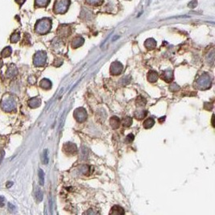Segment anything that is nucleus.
Listing matches in <instances>:
<instances>
[{"mask_svg":"<svg viewBox=\"0 0 215 215\" xmlns=\"http://www.w3.org/2000/svg\"><path fill=\"white\" fill-rule=\"evenodd\" d=\"M18 73V69L16 68V66L15 64H10L9 67L7 68V73H6V76L7 78H12L16 77Z\"/></svg>","mask_w":215,"mask_h":215,"instance_id":"obj_8","label":"nucleus"},{"mask_svg":"<svg viewBox=\"0 0 215 215\" xmlns=\"http://www.w3.org/2000/svg\"><path fill=\"white\" fill-rule=\"evenodd\" d=\"M25 1L26 0H16V2L19 5V7H21V6L23 4V3L25 2Z\"/></svg>","mask_w":215,"mask_h":215,"instance_id":"obj_35","label":"nucleus"},{"mask_svg":"<svg viewBox=\"0 0 215 215\" xmlns=\"http://www.w3.org/2000/svg\"><path fill=\"white\" fill-rule=\"evenodd\" d=\"M133 140H134V135L133 134H129L126 138V142L130 144L131 142H133Z\"/></svg>","mask_w":215,"mask_h":215,"instance_id":"obj_29","label":"nucleus"},{"mask_svg":"<svg viewBox=\"0 0 215 215\" xmlns=\"http://www.w3.org/2000/svg\"><path fill=\"white\" fill-rule=\"evenodd\" d=\"M197 84L201 89H208L209 87L211 85V81L210 76H208L207 74L202 75L201 78L197 80Z\"/></svg>","mask_w":215,"mask_h":215,"instance_id":"obj_5","label":"nucleus"},{"mask_svg":"<svg viewBox=\"0 0 215 215\" xmlns=\"http://www.w3.org/2000/svg\"><path fill=\"white\" fill-rule=\"evenodd\" d=\"M46 60H47V54L45 52L39 51L35 54L34 58H33V64L35 66L42 67L45 64Z\"/></svg>","mask_w":215,"mask_h":215,"instance_id":"obj_4","label":"nucleus"},{"mask_svg":"<svg viewBox=\"0 0 215 215\" xmlns=\"http://www.w3.org/2000/svg\"><path fill=\"white\" fill-rule=\"evenodd\" d=\"M123 64L119 61H115L113 62L111 64V66H110V73L113 75H118V74H120L121 72L123 71Z\"/></svg>","mask_w":215,"mask_h":215,"instance_id":"obj_7","label":"nucleus"},{"mask_svg":"<svg viewBox=\"0 0 215 215\" xmlns=\"http://www.w3.org/2000/svg\"><path fill=\"white\" fill-rule=\"evenodd\" d=\"M2 65H3V61H2V59H0V69L2 68Z\"/></svg>","mask_w":215,"mask_h":215,"instance_id":"obj_36","label":"nucleus"},{"mask_svg":"<svg viewBox=\"0 0 215 215\" xmlns=\"http://www.w3.org/2000/svg\"><path fill=\"white\" fill-rule=\"evenodd\" d=\"M20 39V34L19 32H15L11 36V42L12 43H17Z\"/></svg>","mask_w":215,"mask_h":215,"instance_id":"obj_24","label":"nucleus"},{"mask_svg":"<svg viewBox=\"0 0 215 215\" xmlns=\"http://www.w3.org/2000/svg\"><path fill=\"white\" fill-rule=\"evenodd\" d=\"M58 32H59L60 35L61 36H67L70 34V28H69V26L67 25H61L58 28Z\"/></svg>","mask_w":215,"mask_h":215,"instance_id":"obj_12","label":"nucleus"},{"mask_svg":"<svg viewBox=\"0 0 215 215\" xmlns=\"http://www.w3.org/2000/svg\"><path fill=\"white\" fill-rule=\"evenodd\" d=\"M8 183H9V184H8V185H7V188H10V187H11V186H12V185H13V183H12V182H8Z\"/></svg>","mask_w":215,"mask_h":215,"instance_id":"obj_37","label":"nucleus"},{"mask_svg":"<svg viewBox=\"0 0 215 215\" xmlns=\"http://www.w3.org/2000/svg\"><path fill=\"white\" fill-rule=\"evenodd\" d=\"M39 178H40V184L43 186V182H44V173H43V170L40 169L39 171Z\"/></svg>","mask_w":215,"mask_h":215,"instance_id":"obj_26","label":"nucleus"},{"mask_svg":"<svg viewBox=\"0 0 215 215\" xmlns=\"http://www.w3.org/2000/svg\"><path fill=\"white\" fill-rule=\"evenodd\" d=\"M84 41H85V40H84L82 37H76V38L73 39V41H72V47H73V48H79L80 46H81L83 43H84Z\"/></svg>","mask_w":215,"mask_h":215,"instance_id":"obj_10","label":"nucleus"},{"mask_svg":"<svg viewBox=\"0 0 215 215\" xmlns=\"http://www.w3.org/2000/svg\"><path fill=\"white\" fill-rule=\"evenodd\" d=\"M64 150L65 151L67 154H70V155H74L77 152V147L75 144H66L64 147Z\"/></svg>","mask_w":215,"mask_h":215,"instance_id":"obj_9","label":"nucleus"},{"mask_svg":"<svg viewBox=\"0 0 215 215\" xmlns=\"http://www.w3.org/2000/svg\"><path fill=\"white\" fill-rule=\"evenodd\" d=\"M8 208H9V210L11 211H16V207H15V206H13L12 203H8Z\"/></svg>","mask_w":215,"mask_h":215,"instance_id":"obj_33","label":"nucleus"},{"mask_svg":"<svg viewBox=\"0 0 215 215\" xmlns=\"http://www.w3.org/2000/svg\"><path fill=\"white\" fill-rule=\"evenodd\" d=\"M136 103H137V106H144L145 104H146V100H145V99H144V98H142V99H140V97H139L137 99V102H136Z\"/></svg>","mask_w":215,"mask_h":215,"instance_id":"obj_27","label":"nucleus"},{"mask_svg":"<svg viewBox=\"0 0 215 215\" xmlns=\"http://www.w3.org/2000/svg\"><path fill=\"white\" fill-rule=\"evenodd\" d=\"M28 81H29L30 84H34V83L36 82V78H35L34 77H30V78H28Z\"/></svg>","mask_w":215,"mask_h":215,"instance_id":"obj_34","label":"nucleus"},{"mask_svg":"<svg viewBox=\"0 0 215 215\" xmlns=\"http://www.w3.org/2000/svg\"><path fill=\"white\" fill-rule=\"evenodd\" d=\"M73 117L79 123H83V122H85L86 120V111H85L84 108H78V109H76L74 113H73Z\"/></svg>","mask_w":215,"mask_h":215,"instance_id":"obj_6","label":"nucleus"},{"mask_svg":"<svg viewBox=\"0 0 215 215\" xmlns=\"http://www.w3.org/2000/svg\"><path fill=\"white\" fill-rule=\"evenodd\" d=\"M48 155H47V150H44V152H43V163L44 164H48Z\"/></svg>","mask_w":215,"mask_h":215,"instance_id":"obj_30","label":"nucleus"},{"mask_svg":"<svg viewBox=\"0 0 215 215\" xmlns=\"http://www.w3.org/2000/svg\"><path fill=\"white\" fill-rule=\"evenodd\" d=\"M5 155V151L2 149H0V163L2 162V160H3V157H4Z\"/></svg>","mask_w":215,"mask_h":215,"instance_id":"obj_31","label":"nucleus"},{"mask_svg":"<svg viewBox=\"0 0 215 215\" xmlns=\"http://www.w3.org/2000/svg\"><path fill=\"white\" fill-rule=\"evenodd\" d=\"M50 2V0H35V6L36 7H45Z\"/></svg>","mask_w":215,"mask_h":215,"instance_id":"obj_15","label":"nucleus"},{"mask_svg":"<svg viewBox=\"0 0 215 215\" xmlns=\"http://www.w3.org/2000/svg\"><path fill=\"white\" fill-rule=\"evenodd\" d=\"M144 46H145L148 50H151V49H153V48H156V42L154 39L150 38V39H147L146 41H145V43H144Z\"/></svg>","mask_w":215,"mask_h":215,"instance_id":"obj_13","label":"nucleus"},{"mask_svg":"<svg viewBox=\"0 0 215 215\" xmlns=\"http://www.w3.org/2000/svg\"><path fill=\"white\" fill-rule=\"evenodd\" d=\"M36 199L38 201H41L42 199H43V193L40 189H38L36 192Z\"/></svg>","mask_w":215,"mask_h":215,"instance_id":"obj_28","label":"nucleus"},{"mask_svg":"<svg viewBox=\"0 0 215 215\" xmlns=\"http://www.w3.org/2000/svg\"><path fill=\"white\" fill-rule=\"evenodd\" d=\"M41 104V100L38 98H33L28 101V106L31 108H37L39 107Z\"/></svg>","mask_w":215,"mask_h":215,"instance_id":"obj_11","label":"nucleus"},{"mask_svg":"<svg viewBox=\"0 0 215 215\" xmlns=\"http://www.w3.org/2000/svg\"><path fill=\"white\" fill-rule=\"evenodd\" d=\"M110 123L113 129H117L119 127L120 122H119V119L117 117H112L110 120Z\"/></svg>","mask_w":215,"mask_h":215,"instance_id":"obj_20","label":"nucleus"},{"mask_svg":"<svg viewBox=\"0 0 215 215\" xmlns=\"http://www.w3.org/2000/svg\"><path fill=\"white\" fill-rule=\"evenodd\" d=\"M162 78L164 79V80L166 81H172V79L173 78L172 72L170 71V70L165 71L162 74Z\"/></svg>","mask_w":215,"mask_h":215,"instance_id":"obj_17","label":"nucleus"},{"mask_svg":"<svg viewBox=\"0 0 215 215\" xmlns=\"http://www.w3.org/2000/svg\"><path fill=\"white\" fill-rule=\"evenodd\" d=\"M70 6V0H56L53 7V12L56 14L66 13Z\"/></svg>","mask_w":215,"mask_h":215,"instance_id":"obj_3","label":"nucleus"},{"mask_svg":"<svg viewBox=\"0 0 215 215\" xmlns=\"http://www.w3.org/2000/svg\"><path fill=\"white\" fill-rule=\"evenodd\" d=\"M110 214H116V215L123 214L124 210H123V209L122 208L121 206H113L112 208H111V210H110Z\"/></svg>","mask_w":215,"mask_h":215,"instance_id":"obj_14","label":"nucleus"},{"mask_svg":"<svg viewBox=\"0 0 215 215\" xmlns=\"http://www.w3.org/2000/svg\"><path fill=\"white\" fill-rule=\"evenodd\" d=\"M52 28V20L49 18H43L36 22L35 26V31L38 34L44 35L48 33Z\"/></svg>","mask_w":215,"mask_h":215,"instance_id":"obj_1","label":"nucleus"},{"mask_svg":"<svg viewBox=\"0 0 215 215\" xmlns=\"http://www.w3.org/2000/svg\"><path fill=\"white\" fill-rule=\"evenodd\" d=\"M147 113L146 110H137V111H135V117L137 119L140 120V119H144L145 116L147 115Z\"/></svg>","mask_w":215,"mask_h":215,"instance_id":"obj_21","label":"nucleus"},{"mask_svg":"<svg viewBox=\"0 0 215 215\" xmlns=\"http://www.w3.org/2000/svg\"><path fill=\"white\" fill-rule=\"evenodd\" d=\"M5 201H6V200H5V197H2V196H0V206H4Z\"/></svg>","mask_w":215,"mask_h":215,"instance_id":"obj_32","label":"nucleus"},{"mask_svg":"<svg viewBox=\"0 0 215 215\" xmlns=\"http://www.w3.org/2000/svg\"><path fill=\"white\" fill-rule=\"evenodd\" d=\"M40 85L41 88L44 89H49L52 87V82L48 79H43L40 83Z\"/></svg>","mask_w":215,"mask_h":215,"instance_id":"obj_16","label":"nucleus"},{"mask_svg":"<svg viewBox=\"0 0 215 215\" xmlns=\"http://www.w3.org/2000/svg\"><path fill=\"white\" fill-rule=\"evenodd\" d=\"M0 105H1L2 110L6 112H12L16 110V100L10 94H6L3 96Z\"/></svg>","mask_w":215,"mask_h":215,"instance_id":"obj_2","label":"nucleus"},{"mask_svg":"<svg viewBox=\"0 0 215 215\" xmlns=\"http://www.w3.org/2000/svg\"><path fill=\"white\" fill-rule=\"evenodd\" d=\"M147 79L151 82H155L158 79V74L156 71H150L147 74Z\"/></svg>","mask_w":215,"mask_h":215,"instance_id":"obj_19","label":"nucleus"},{"mask_svg":"<svg viewBox=\"0 0 215 215\" xmlns=\"http://www.w3.org/2000/svg\"><path fill=\"white\" fill-rule=\"evenodd\" d=\"M155 124V120L152 118H148L144 122V127L145 129H149L153 127Z\"/></svg>","mask_w":215,"mask_h":215,"instance_id":"obj_18","label":"nucleus"},{"mask_svg":"<svg viewBox=\"0 0 215 215\" xmlns=\"http://www.w3.org/2000/svg\"><path fill=\"white\" fill-rule=\"evenodd\" d=\"M131 123H132V119L131 118H130V117H126V118H124L123 120V125L124 127H130V125H131Z\"/></svg>","mask_w":215,"mask_h":215,"instance_id":"obj_25","label":"nucleus"},{"mask_svg":"<svg viewBox=\"0 0 215 215\" xmlns=\"http://www.w3.org/2000/svg\"><path fill=\"white\" fill-rule=\"evenodd\" d=\"M85 2L87 4L90 5V6L98 7V6L102 4L103 0H85Z\"/></svg>","mask_w":215,"mask_h":215,"instance_id":"obj_22","label":"nucleus"},{"mask_svg":"<svg viewBox=\"0 0 215 215\" xmlns=\"http://www.w3.org/2000/svg\"><path fill=\"white\" fill-rule=\"evenodd\" d=\"M12 53V49L11 47H6V48L2 51L1 53V55H2V57H8L11 56Z\"/></svg>","mask_w":215,"mask_h":215,"instance_id":"obj_23","label":"nucleus"}]
</instances>
